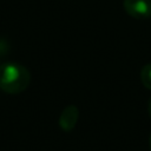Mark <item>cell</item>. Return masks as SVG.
<instances>
[{"label":"cell","instance_id":"cell-1","mask_svg":"<svg viewBox=\"0 0 151 151\" xmlns=\"http://www.w3.org/2000/svg\"><path fill=\"white\" fill-rule=\"evenodd\" d=\"M31 81L29 71L18 63H5L0 65V88L9 94L25 91Z\"/></svg>","mask_w":151,"mask_h":151},{"label":"cell","instance_id":"cell-2","mask_svg":"<svg viewBox=\"0 0 151 151\" xmlns=\"http://www.w3.org/2000/svg\"><path fill=\"white\" fill-rule=\"evenodd\" d=\"M125 12L134 19H146L151 17V0H124Z\"/></svg>","mask_w":151,"mask_h":151},{"label":"cell","instance_id":"cell-3","mask_svg":"<svg viewBox=\"0 0 151 151\" xmlns=\"http://www.w3.org/2000/svg\"><path fill=\"white\" fill-rule=\"evenodd\" d=\"M78 119H79L78 107L76 105H68L61 111L58 123H59V126L63 131L71 132L76 127V125L78 123Z\"/></svg>","mask_w":151,"mask_h":151},{"label":"cell","instance_id":"cell-4","mask_svg":"<svg viewBox=\"0 0 151 151\" xmlns=\"http://www.w3.org/2000/svg\"><path fill=\"white\" fill-rule=\"evenodd\" d=\"M140 81L144 87L151 90V64H145L140 70Z\"/></svg>","mask_w":151,"mask_h":151},{"label":"cell","instance_id":"cell-5","mask_svg":"<svg viewBox=\"0 0 151 151\" xmlns=\"http://www.w3.org/2000/svg\"><path fill=\"white\" fill-rule=\"evenodd\" d=\"M147 113H149V117L151 118V97L149 98V101H147Z\"/></svg>","mask_w":151,"mask_h":151},{"label":"cell","instance_id":"cell-6","mask_svg":"<svg viewBox=\"0 0 151 151\" xmlns=\"http://www.w3.org/2000/svg\"><path fill=\"white\" fill-rule=\"evenodd\" d=\"M149 149H150V151H151V134H150V137H149Z\"/></svg>","mask_w":151,"mask_h":151}]
</instances>
